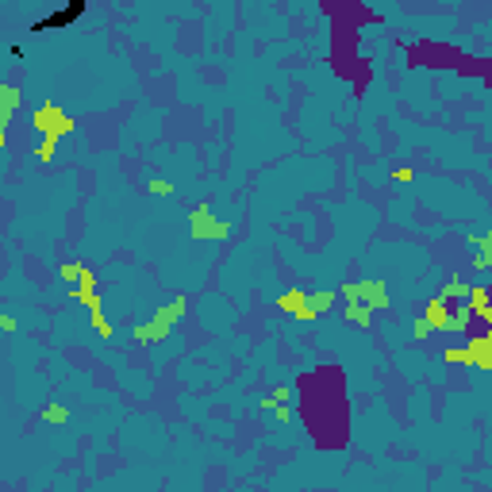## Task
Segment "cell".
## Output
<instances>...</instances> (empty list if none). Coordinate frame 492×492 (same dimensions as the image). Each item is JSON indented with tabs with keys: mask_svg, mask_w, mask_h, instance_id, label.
Wrapping results in <instances>:
<instances>
[{
	"mask_svg": "<svg viewBox=\"0 0 492 492\" xmlns=\"http://www.w3.org/2000/svg\"><path fill=\"white\" fill-rule=\"evenodd\" d=\"M285 404H292V389H289V385H273V389L262 396L258 408L262 412H273V408H285Z\"/></svg>",
	"mask_w": 492,
	"mask_h": 492,
	"instance_id": "cell-13",
	"label": "cell"
},
{
	"mask_svg": "<svg viewBox=\"0 0 492 492\" xmlns=\"http://www.w3.org/2000/svg\"><path fill=\"white\" fill-rule=\"evenodd\" d=\"M58 143H62V139H43V143H39V150H35V154H39L43 166L54 162V154H58Z\"/></svg>",
	"mask_w": 492,
	"mask_h": 492,
	"instance_id": "cell-19",
	"label": "cell"
},
{
	"mask_svg": "<svg viewBox=\"0 0 492 492\" xmlns=\"http://www.w3.org/2000/svg\"><path fill=\"white\" fill-rule=\"evenodd\" d=\"M423 319L431 323V331H446L450 335V319H454V304L442 296H431L427 308H423Z\"/></svg>",
	"mask_w": 492,
	"mask_h": 492,
	"instance_id": "cell-5",
	"label": "cell"
},
{
	"mask_svg": "<svg viewBox=\"0 0 492 492\" xmlns=\"http://www.w3.org/2000/svg\"><path fill=\"white\" fill-rule=\"evenodd\" d=\"M442 362L446 365H473V354H469V346H446L442 350Z\"/></svg>",
	"mask_w": 492,
	"mask_h": 492,
	"instance_id": "cell-17",
	"label": "cell"
},
{
	"mask_svg": "<svg viewBox=\"0 0 492 492\" xmlns=\"http://www.w3.org/2000/svg\"><path fill=\"white\" fill-rule=\"evenodd\" d=\"M20 89H16V85H0V104H4V108H0V135H4L8 131V123H12V116H16V108H20Z\"/></svg>",
	"mask_w": 492,
	"mask_h": 492,
	"instance_id": "cell-9",
	"label": "cell"
},
{
	"mask_svg": "<svg viewBox=\"0 0 492 492\" xmlns=\"http://www.w3.org/2000/svg\"><path fill=\"white\" fill-rule=\"evenodd\" d=\"M31 127L39 131L43 139H65V135L77 131V119H73L70 112H62L54 100H46V104H39V108L31 112Z\"/></svg>",
	"mask_w": 492,
	"mask_h": 492,
	"instance_id": "cell-2",
	"label": "cell"
},
{
	"mask_svg": "<svg viewBox=\"0 0 492 492\" xmlns=\"http://www.w3.org/2000/svg\"><path fill=\"white\" fill-rule=\"evenodd\" d=\"M65 419H70L65 404H46V408H43V423H50V427H62Z\"/></svg>",
	"mask_w": 492,
	"mask_h": 492,
	"instance_id": "cell-18",
	"label": "cell"
},
{
	"mask_svg": "<svg viewBox=\"0 0 492 492\" xmlns=\"http://www.w3.org/2000/svg\"><path fill=\"white\" fill-rule=\"evenodd\" d=\"M473 323V308L461 300V304H454V319H450V335H466Z\"/></svg>",
	"mask_w": 492,
	"mask_h": 492,
	"instance_id": "cell-15",
	"label": "cell"
},
{
	"mask_svg": "<svg viewBox=\"0 0 492 492\" xmlns=\"http://www.w3.org/2000/svg\"><path fill=\"white\" fill-rule=\"evenodd\" d=\"M473 319H481L485 327H492V300H488V304H481V308H473Z\"/></svg>",
	"mask_w": 492,
	"mask_h": 492,
	"instance_id": "cell-23",
	"label": "cell"
},
{
	"mask_svg": "<svg viewBox=\"0 0 492 492\" xmlns=\"http://www.w3.org/2000/svg\"><path fill=\"white\" fill-rule=\"evenodd\" d=\"M389 177H392L396 185H408V181H415V169H412V166H392Z\"/></svg>",
	"mask_w": 492,
	"mask_h": 492,
	"instance_id": "cell-21",
	"label": "cell"
},
{
	"mask_svg": "<svg viewBox=\"0 0 492 492\" xmlns=\"http://www.w3.org/2000/svg\"><path fill=\"white\" fill-rule=\"evenodd\" d=\"M58 277H62V281H70L73 289H77V285H85V289H97V273H92L89 266H85V262H65V266L58 269Z\"/></svg>",
	"mask_w": 492,
	"mask_h": 492,
	"instance_id": "cell-7",
	"label": "cell"
},
{
	"mask_svg": "<svg viewBox=\"0 0 492 492\" xmlns=\"http://www.w3.org/2000/svg\"><path fill=\"white\" fill-rule=\"evenodd\" d=\"M269 415H277V423H292V404H285V408H273Z\"/></svg>",
	"mask_w": 492,
	"mask_h": 492,
	"instance_id": "cell-25",
	"label": "cell"
},
{
	"mask_svg": "<svg viewBox=\"0 0 492 492\" xmlns=\"http://www.w3.org/2000/svg\"><path fill=\"white\" fill-rule=\"evenodd\" d=\"M343 316H346V323H354V327H369V323H373V308H365L362 300H346Z\"/></svg>",
	"mask_w": 492,
	"mask_h": 492,
	"instance_id": "cell-12",
	"label": "cell"
},
{
	"mask_svg": "<svg viewBox=\"0 0 492 492\" xmlns=\"http://www.w3.org/2000/svg\"><path fill=\"white\" fill-rule=\"evenodd\" d=\"M335 292H331V289H319V292H308V308L311 311H316V316H323V311H331V308H335Z\"/></svg>",
	"mask_w": 492,
	"mask_h": 492,
	"instance_id": "cell-16",
	"label": "cell"
},
{
	"mask_svg": "<svg viewBox=\"0 0 492 492\" xmlns=\"http://www.w3.org/2000/svg\"><path fill=\"white\" fill-rule=\"evenodd\" d=\"M439 296H442V300H450V304H461V300H469V285L461 281V273H450V277L442 281Z\"/></svg>",
	"mask_w": 492,
	"mask_h": 492,
	"instance_id": "cell-11",
	"label": "cell"
},
{
	"mask_svg": "<svg viewBox=\"0 0 492 492\" xmlns=\"http://www.w3.org/2000/svg\"><path fill=\"white\" fill-rule=\"evenodd\" d=\"M0 327H4L8 335H16V331H20V323H16V316H12V311H0Z\"/></svg>",
	"mask_w": 492,
	"mask_h": 492,
	"instance_id": "cell-24",
	"label": "cell"
},
{
	"mask_svg": "<svg viewBox=\"0 0 492 492\" xmlns=\"http://www.w3.org/2000/svg\"><path fill=\"white\" fill-rule=\"evenodd\" d=\"M466 346H469V354H473V365H477V369H492V343L485 338V331H481V335H473Z\"/></svg>",
	"mask_w": 492,
	"mask_h": 492,
	"instance_id": "cell-10",
	"label": "cell"
},
{
	"mask_svg": "<svg viewBox=\"0 0 492 492\" xmlns=\"http://www.w3.org/2000/svg\"><path fill=\"white\" fill-rule=\"evenodd\" d=\"M304 304H308V292L304 289H289V292H281V296H277V308L285 311V316H296Z\"/></svg>",
	"mask_w": 492,
	"mask_h": 492,
	"instance_id": "cell-14",
	"label": "cell"
},
{
	"mask_svg": "<svg viewBox=\"0 0 492 492\" xmlns=\"http://www.w3.org/2000/svg\"><path fill=\"white\" fill-rule=\"evenodd\" d=\"M485 338H488V343H492V327H485Z\"/></svg>",
	"mask_w": 492,
	"mask_h": 492,
	"instance_id": "cell-26",
	"label": "cell"
},
{
	"mask_svg": "<svg viewBox=\"0 0 492 492\" xmlns=\"http://www.w3.org/2000/svg\"><path fill=\"white\" fill-rule=\"evenodd\" d=\"M188 231H193L196 242H223L227 235H231V223L215 220L212 204H196L193 212H188Z\"/></svg>",
	"mask_w": 492,
	"mask_h": 492,
	"instance_id": "cell-3",
	"label": "cell"
},
{
	"mask_svg": "<svg viewBox=\"0 0 492 492\" xmlns=\"http://www.w3.org/2000/svg\"><path fill=\"white\" fill-rule=\"evenodd\" d=\"M466 242L473 246V269L492 273V227H488V231H481V235H469Z\"/></svg>",
	"mask_w": 492,
	"mask_h": 492,
	"instance_id": "cell-6",
	"label": "cell"
},
{
	"mask_svg": "<svg viewBox=\"0 0 492 492\" xmlns=\"http://www.w3.org/2000/svg\"><path fill=\"white\" fill-rule=\"evenodd\" d=\"M343 296H346V300H362V304H365V308H373V311L389 308V285H385L381 277L346 281V285H343Z\"/></svg>",
	"mask_w": 492,
	"mask_h": 492,
	"instance_id": "cell-4",
	"label": "cell"
},
{
	"mask_svg": "<svg viewBox=\"0 0 492 492\" xmlns=\"http://www.w3.org/2000/svg\"><path fill=\"white\" fill-rule=\"evenodd\" d=\"M412 335H415V338H431V323H427L423 316H415V319H412Z\"/></svg>",
	"mask_w": 492,
	"mask_h": 492,
	"instance_id": "cell-22",
	"label": "cell"
},
{
	"mask_svg": "<svg viewBox=\"0 0 492 492\" xmlns=\"http://www.w3.org/2000/svg\"><path fill=\"white\" fill-rule=\"evenodd\" d=\"M146 188H150V196H173V185H169L166 177H150Z\"/></svg>",
	"mask_w": 492,
	"mask_h": 492,
	"instance_id": "cell-20",
	"label": "cell"
},
{
	"mask_svg": "<svg viewBox=\"0 0 492 492\" xmlns=\"http://www.w3.org/2000/svg\"><path fill=\"white\" fill-rule=\"evenodd\" d=\"M81 12H85V4H81V0H73V4L65 8V12L58 8V12H50V16H46V20H39V23H35V31H50V27H70V23L77 20Z\"/></svg>",
	"mask_w": 492,
	"mask_h": 492,
	"instance_id": "cell-8",
	"label": "cell"
},
{
	"mask_svg": "<svg viewBox=\"0 0 492 492\" xmlns=\"http://www.w3.org/2000/svg\"><path fill=\"white\" fill-rule=\"evenodd\" d=\"M188 300L185 296H173L166 308L154 311V319H146V323H135V331H131V338H135L139 346H158L162 338H169V331H173V323L185 316Z\"/></svg>",
	"mask_w": 492,
	"mask_h": 492,
	"instance_id": "cell-1",
	"label": "cell"
}]
</instances>
